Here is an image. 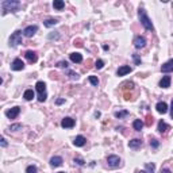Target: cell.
<instances>
[{
  "mask_svg": "<svg viewBox=\"0 0 173 173\" xmlns=\"http://www.w3.org/2000/svg\"><path fill=\"white\" fill-rule=\"evenodd\" d=\"M20 3L18 0H4L2 3V10H3V15H5L7 12H16L19 10Z\"/></svg>",
  "mask_w": 173,
  "mask_h": 173,
  "instance_id": "1",
  "label": "cell"
},
{
  "mask_svg": "<svg viewBox=\"0 0 173 173\" xmlns=\"http://www.w3.org/2000/svg\"><path fill=\"white\" fill-rule=\"evenodd\" d=\"M138 18H139V22H141V25L145 27L146 30H149V31H153V23H151L150 18L147 16L146 11L144 10V8H139L138 10Z\"/></svg>",
  "mask_w": 173,
  "mask_h": 173,
  "instance_id": "2",
  "label": "cell"
},
{
  "mask_svg": "<svg viewBox=\"0 0 173 173\" xmlns=\"http://www.w3.org/2000/svg\"><path fill=\"white\" fill-rule=\"evenodd\" d=\"M35 89H37V92H38V100L41 103H43L45 100H46V98H47L46 84H45L43 81H38V83L35 84Z\"/></svg>",
  "mask_w": 173,
  "mask_h": 173,
  "instance_id": "3",
  "label": "cell"
},
{
  "mask_svg": "<svg viewBox=\"0 0 173 173\" xmlns=\"http://www.w3.org/2000/svg\"><path fill=\"white\" fill-rule=\"evenodd\" d=\"M20 43H22V31H20V30H16L10 37V46L16 47L18 45H20Z\"/></svg>",
  "mask_w": 173,
  "mask_h": 173,
  "instance_id": "4",
  "label": "cell"
},
{
  "mask_svg": "<svg viewBox=\"0 0 173 173\" xmlns=\"http://www.w3.org/2000/svg\"><path fill=\"white\" fill-rule=\"evenodd\" d=\"M107 164L108 166L112 169L118 168V166H120V158L118 156H108L107 157Z\"/></svg>",
  "mask_w": 173,
  "mask_h": 173,
  "instance_id": "5",
  "label": "cell"
},
{
  "mask_svg": "<svg viewBox=\"0 0 173 173\" xmlns=\"http://www.w3.org/2000/svg\"><path fill=\"white\" fill-rule=\"evenodd\" d=\"M134 46L137 47V49H142V47L146 46V38L142 37V35H137V37L134 38Z\"/></svg>",
  "mask_w": 173,
  "mask_h": 173,
  "instance_id": "6",
  "label": "cell"
},
{
  "mask_svg": "<svg viewBox=\"0 0 173 173\" xmlns=\"http://www.w3.org/2000/svg\"><path fill=\"white\" fill-rule=\"evenodd\" d=\"M11 69L15 71V72L23 71V69H25V62H23L20 58H15L12 61V64H11Z\"/></svg>",
  "mask_w": 173,
  "mask_h": 173,
  "instance_id": "7",
  "label": "cell"
},
{
  "mask_svg": "<svg viewBox=\"0 0 173 173\" xmlns=\"http://www.w3.org/2000/svg\"><path fill=\"white\" fill-rule=\"evenodd\" d=\"M19 112H20V107L15 106V107H12V108H10V110L5 111V116L10 118V119H15V118L19 115Z\"/></svg>",
  "mask_w": 173,
  "mask_h": 173,
  "instance_id": "8",
  "label": "cell"
},
{
  "mask_svg": "<svg viewBox=\"0 0 173 173\" xmlns=\"http://www.w3.org/2000/svg\"><path fill=\"white\" fill-rule=\"evenodd\" d=\"M37 31H38V26H35V25L34 26H27L26 29L23 30V35L27 38H31Z\"/></svg>",
  "mask_w": 173,
  "mask_h": 173,
  "instance_id": "9",
  "label": "cell"
},
{
  "mask_svg": "<svg viewBox=\"0 0 173 173\" xmlns=\"http://www.w3.org/2000/svg\"><path fill=\"white\" fill-rule=\"evenodd\" d=\"M74 119H72V118H69V116H66V118H64V119L61 120V126L64 127V129H72V127H74Z\"/></svg>",
  "mask_w": 173,
  "mask_h": 173,
  "instance_id": "10",
  "label": "cell"
},
{
  "mask_svg": "<svg viewBox=\"0 0 173 173\" xmlns=\"http://www.w3.org/2000/svg\"><path fill=\"white\" fill-rule=\"evenodd\" d=\"M25 56H26V58L29 60V62H31V64H35V62L38 61L37 53H35V51H33V50H27Z\"/></svg>",
  "mask_w": 173,
  "mask_h": 173,
  "instance_id": "11",
  "label": "cell"
},
{
  "mask_svg": "<svg viewBox=\"0 0 173 173\" xmlns=\"http://www.w3.org/2000/svg\"><path fill=\"white\" fill-rule=\"evenodd\" d=\"M161 72L164 73H169V72H173V60H169L161 66Z\"/></svg>",
  "mask_w": 173,
  "mask_h": 173,
  "instance_id": "12",
  "label": "cell"
},
{
  "mask_svg": "<svg viewBox=\"0 0 173 173\" xmlns=\"http://www.w3.org/2000/svg\"><path fill=\"white\" fill-rule=\"evenodd\" d=\"M131 71H133L131 66H129V65H122V66H120V68L116 71V74H118V76H126L127 73H130Z\"/></svg>",
  "mask_w": 173,
  "mask_h": 173,
  "instance_id": "13",
  "label": "cell"
},
{
  "mask_svg": "<svg viewBox=\"0 0 173 173\" xmlns=\"http://www.w3.org/2000/svg\"><path fill=\"white\" fill-rule=\"evenodd\" d=\"M171 83H172L171 76H164L160 81V87L161 88H168V87H171Z\"/></svg>",
  "mask_w": 173,
  "mask_h": 173,
  "instance_id": "14",
  "label": "cell"
},
{
  "mask_svg": "<svg viewBox=\"0 0 173 173\" xmlns=\"http://www.w3.org/2000/svg\"><path fill=\"white\" fill-rule=\"evenodd\" d=\"M85 142H87V139L84 138L83 135H77L74 138V141H73V145H74V146H77V147H81V146L85 145Z\"/></svg>",
  "mask_w": 173,
  "mask_h": 173,
  "instance_id": "15",
  "label": "cell"
},
{
  "mask_svg": "<svg viewBox=\"0 0 173 173\" xmlns=\"http://www.w3.org/2000/svg\"><path fill=\"white\" fill-rule=\"evenodd\" d=\"M69 57H71V61L74 62V64L83 62V56H81L80 53H71L69 54Z\"/></svg>",
  "mask_w": 173,
  "mask_h": 173,
  "instance_id": "16",
  "label": "cell"
},
{
  "mask_svg": "<svg viewBox=\"0 0 173 173\" xmlns=\"http://www.w3.org/2000/svg\"><path fill=\"white\" fill-rule=\"evenodd\" d=\"M50 165L53 166V168H58V166H61V165H62V158H61V157H58V156L51 157Z\"/></svg>",
  "mask_w": 173,
  "mask_h": 173,
  "instance_id": "17",
  "label": "cell"
},
{
  "mask_svg": "<svg viewBox=\"0 0 173 173\" xmlns=\"http://www.w3.org/2000/svg\"><path fill=\"white\" fill-rule=\"evenodd\" d=\"M156 108L160 114H166V111H168V104H166L165 102H160V103H157Z\"/></svg>",
  "mask_w": 173,
  "mask_h": 173,
  "instance_id": "18",
  "label": "cell"
},
{
  "mask_svg": "<svg viewBox=\"0 0 173 173\" xmlns=\"http://www.w3.org/2000/svg\"><path fill=\"white\" fill-rule=\"evenodd\" d=\"M129 146L131 147V149H138V147L142 146V141H141V139H138V138L131 139V141L129 142Z\"/></svg>",
  "mask_w": 173,
  "mask_h": 173,
  "instance_id": "19",
  "label": "cell"
},
{
  "mask_svg": "<svg viewBox=\"0 0 173 173\" xmlns=\"http://www.w3.org/2000/svg\"><path fill=\"white\" fill-rule=\"evenodd\" d=\"M168 130H169V126H168V124L164 122V120H160V122H158V131L161 133V134H165Z\"/></svg>",
  "mask_w": 173,
  "mask_h": 173,
  "instance_id": "20",
  "label": "cell"
},
{
  "mask_svg": "<svg viewBox=\"0 0 173 173\" xmlns=\"http://www.w3.org/2000/svg\"><path fill=\"white\" fill-rule=\"evenodd\" d=\"M65 74L69 76V78H72V80H78V78H80L78 73H76V72L71 71V69H65Z\"/></svg>",
  "mask_w": 173,
  "mask_h": 173,
  "instance_id": "21",
  "label": "cell"
},
{
  "mask_svg": "<svg viewBox=\"0 0 173 173\" xmlns=\"http://www.w3.org/2000/svg\"><path fill=\"white\" fill-rule=\"evenodd\" d=\"M133 127H134L135 131H141L142 127H144V122H142L141 119H135L134 122H133Z\"/></svg>",
  "mask_w": 173,
  "mask_h": 173,
  "instance_id": "22",
  "label": "cell"
},
{
  "mask_svg": "<svg viewBox=\"0 0 173 173\" xmlns=\"http://www.w3.org/2000/svg\"><path fill=\"white\" fill-rule=\"evenodd\" d=\"M34 96H35V93H34V91L33 89H26L25 93H23V98H25L26 100H33L34 99Z\"/></svg>",
  "mask_w": 173,
  "mask_h": 173,
  "instance_id": "23",
  "label": "cell"
},
{
  "mask_svg": "<svg viewBox=\"0 0 173 173\" xmlns=\"http://www.w3.org/2000/svg\"><path fill=\"white\" fill-rule=\"evenodd\" d=\"M129 114H130V112L127 111V110H120V111H116L114 115H115V118H119V119H122V118L129 116Z\"/></svg>",
  "mask_w": 173,
  "mask_h": 173,
  "instance_id": "24",
  "label": "cell"
},
{
  "mask_svg": "<svg viewBox=\"0 0 173 173\" xmlns=\"http://www.w3.org/2000/svg\"><path fill=\"white\" fill-rule=\"evenodd\" d=\"M57 23H58V20L54 19V18H50V19H46V20H45L43 25L46 26V27H53V26H56Z\"/></svg>",
  "mask_w": 173,
  "mask_h": 173,
  "instance_id": "25",
  "label": "cell"
},
{
  "mask_svg": "<svg viewBox=\"0 0 173 173\" xmlns=\"http://www.w3.org/2000/svg\"><path fill=\"white\" fill-rule=\"evenodd\" d=\"M145 169H146V173H154V171H156V165H154L153 162H147L145 164Z\"/></svg>",
  "mask_w": 173,
  "mask_h": 173,
  "instance_id": "26",
  "label": "cell"
},
{
  "mask_svg": "<svg viewBox=\"0 0 173 173\" xmlns=\"http://www.w3.org/2000/svg\"><path fill=\"white\" fill-rule=\"evenodd\" d=\"M53 7L56 8V10H62V8L65 7V3H64L62 0H54V2H53Z\"/></svg>",
  "mask_w": 173,
  "mask_h": 173,
  "instance_id": "27",
  "label": "cell"
},
{
  "mask_svg": "<svg viewBox=\"0 0 173 173\" xmlns=\"http://www.w3.org/2000/svg\"><path fill=\"white\" fill-rule=\"evenodd\" d=\"M88 80H89V83L92 84V85H95V87L99 85V78L96 77V76H89V77H88Z\"/></svg>",
  "mask_w": 173,
  "mask_h": 173,
  "instance_id": "28",
  "label": "cell"
},
{
  "mask_svg": "<svg viewBox=\"0 0 173 173\" xmlns=\"http://www.w3.org/2000/svg\"><path fill=\"white\" fill-rule=\"evenodd\" d=\"M37 172H38V169L35 165H30L26 168V173H37Z\"/></svg>",
  "mask_w": 173,
  "mask_h": 173,
  "instance_id": "29",
  "label": "cell"
},
{
  "mask_svg": "<svg viewBox=\"0 0 173 173\" xmlns=\"http://www.w3.org/2000/svg\"><path fill=\"white\" fill-rule=\"evenodd\" d=\"M150 146H151V147H154V149H157V147L160 146V142L157 141L156 138H151V139H150Z\"/></svg>",
  "mask_w": 173,
  "mask_h": 173,
  "instance_id": "30",
  "label": "cell"
},
{
  "mask_svg": "<svg viewBox=\"0 0 173 173\" xmlns=\"http://www.w3.org/2000/svg\"><path fill=\"white\" fill-rule=\"evenodd\" d=\"M22 129V124L20 123H16V124H11L10 126V131H16V130Z\"/></svg>",
  "mask_w": 173,
  "mask_h": 173,
  "instance_id": "31",
  "label": "cell"
},
{
  "mask_svg": "<svg viewBox=\"0 0 173 173\" xmlns=\"http://www.w3.org/2000/svg\"><path fill=\"white\" fill-rule=\"evenodd\" d=\"M103 66H104V61H103V60H98L96 64H95V68L96 69H102Z\"/></svg>",
  "mask_w": 173,
  "mask_h": 173,
  "instance_id": "32",
  "label": "cell"
},
{
  "mask_svg": "<svg viewBox=\"0 0 173 173\" xmlns=\"http://www.w3.org/2000/svg\"><path fill=\"white\" fill-rule=\"evenodd\" d=\"M73 162H74V164H77V165H80V166L85 165V161H84L83 158H74V160H73Z\"/></svg>",
  "mask_w": 173,
  "mask_h": 173,
  "instance_id": "33",
  "label": "cell"
},
{
  "mask_svg": "<svg viewBox=\"0 0 173 173\" xmlns=\"http://www.w3.org/2000/svg\"><path fill=\"white\" fill-rule=\"evenodd\" d=\"M133 60H134L135 65H141V58L138 57V54H133Z\"/></svg>",
  "mask_w": 173,
  "mask_h": 173,
  "instance_id": "34",
  "label": "cell"
},
{
  "mask_svg": "<svg viewBox=\"0 0 173 173\" xmlns=\"http://www.w3.org/2000/svg\"><path fill=\"white\" fill-rule=\"evenodd\" d=\"M57 66H58V68H65V69H68V62H66V61H60L58 64H57Z\"/></svg>",
  "mask_w": 173,
  "mask_h": 173,
  "instance_id": "35",
  "label": "cell"
},
{
  "mask_svg": "<svg viewBox=\"0 0 173 173\" xmlns=\"http://www.w3.org/2000/svg\"><path fill=\"white\" fill-rule=\"evenodd\" d=\"M146 124L147 126H151V123H153V116H151V115H147V118H146Z\"/></svg>",
  "mask_w": 173,
  "mask_h": 173,
  "instance_id": "36",
  "label": "cell"
},
{
  "mask_svg": "<svg viewBox=\"0 0 173 173\" xmlns=\"http://www.w3.org/2000/svg\"><path fill=\"white\" fill-rule=\"evenodd\" d=\"M0 145H2V147H5V146H7V141H5L4 137H2V139H0Z\"/></svg>",
  "mask_w": 173,
  "mask_h": 173,
  "instance_id": "37",
  "label": "cell"
},
{
  "mask_svg": "<svg viewBox=\"0 0 173 173\" xmlns=\"http://www.w3.org/2000/svg\"><path fill=\"white\" fill-rule=\"evenodd\" d=\"M58 37H60V35H58V33H56V34H50L49 35V39H58Z\"/></svg>",
  "mask_w": 173,
  "mask_h": 173,
  "instance_id": "38",
  "label": "cell"
},
{
  "mask_svg": "<svg viewBox=\"0 0 173 173\" xmlns=\"http://www.w3.org/2000/svg\"><path fill=\"white\" fill-rule=\"evenodd\" d=\"M62 103H65V99H57V100H56V104H57V106L62 104Z\"/></svg>",
  "mask_w": 173,
  "mask_h": 173,
  "instance_id": "39",
  "label": "cell"
},
{
  "mask_svg": "<svg viewBox=\"0 0 173 173\" xmlns=\"http://www.w3.org/2000/svg\"><path fill=\"white\" fill-rule=\"evenodd\" d=\"M160 173H172V172H171V169L165 168V169H161V172H160Z\"/></svg>",
  "mask_w": 173,
  "mask_h": 173,
  "instance_id": "40",
  "label": "cell"
},
{
  "mask_svg": "<svg viewBox=\"0 0 173 173\" xmlns=\"http://www.w3.org/2000/svg\"><path fill=\"white\" fill-rule=\"evenodd\" d=\"M171 116L173 119V99H172V104H171Z\"/></svg>",
  "mask_w": 173,
  "mask_h": 173,
  "instance_id": "41",
  "label": "cell"
},
{
  "mask_svg": "<svg viewBox=\"0 0 173 173\" xmlns=\"http://www.w3.org/2000/svg\"><path fill=\"white\" fill-rule=\"evenodd\" d=\"M95 116H96V118H99V116H100V112H99V111H98V112H95Z\"/></svg>",
  "mask_w": 173,
  "mask_h": 173,
  "instance_id": "42",
  "label": "cell"
},
{
  "mask_svg": "<svg viewBox=\"0 0 173 173\" xmlns=\"http://www.w3.org/2000/svg\"><path fill=\"white\" fill-rule=\"evenodd\" d=\"M135 173H146V172H145V171H137Z\"/></svg>",
  "mask_w": 173,
  "mask_h": 173,
  "instance_id": "43",
  "label": "cell"
},
{
  "mask_svg": "<svg viewBox=\"0 0 173 173\" xmlns=\"http://www.w3.org/2000/svg\"><path fill=\"white\" fill-rule=\"evenodd\" d=\"M60 173H65V172H60Z\"/></svg>",
  "mask_w": 173,
  "mask_h": 173,
  "instance_id": "44",
  "label": "cell"
}]
</instances>
